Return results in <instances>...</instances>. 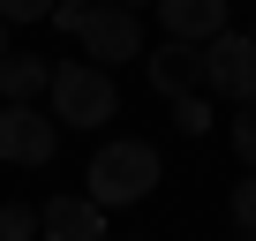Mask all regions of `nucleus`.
I'll return each mask as SVG.
<instances>
[{"mask_svg": "<svg viewBox=\"0 0 256 241\" xmlns=\"http://www.w3.org/2000/svg\"><path fill=\"white\" fill-rule=\"evenodd\" d=\"M226 8H234V0H158V23L181 46H211L226 30Z\"/></svg>", "mask_w": 256, "mask_h": 241, "instance_id": "nucleus-8", "label": "nucleus"}, {"mask_svg": "<svg viewBox=\"0 0 256 241\" xmlns=\"http://www.w3.org/2000/svg\"><path fill=\"white\" fill-rule=\"evenodd\" d=\"M76 38H83V53H90L98 68L144 60V23H136V8H120V0H98V8H83Z\"/></svg>", "mask_w": 256, "mask_h": 241, "instance_id": "nucleus-3", "label": "nucleus"}, {"mask_svg": "<svg viewBox=\"0 0 256 241\" xmlns=\"http://www.w3.org/2000/svg\"><path fill=\"white\" fill-rule=\"evenodd\" d=\"M46 113L68 120V128H106V120L120 113L113 68H98V60H60V68H53V90H46Z\"/></svg>", "mask_w": 256, "mask_h": 241, "instance_id": "nucleus-2", "label": "nucleus"}, {"mask_svg": "<svg viewBox=\"0 0 256 241\" xmlns=\"http://www.w3.org/2000/svg\"><path fill=\"white\" fill-rule=\"evenodd\" d=\"M0 241H38V204H0Z\"/></svg>", "mask_w": 256, "mask_h": 241, "instance_id": "nucleus-11", "label": "nucleus"}, {"mask_svg": "<svg viewBox=\"0 0 256 241\" xmlns=\"http://www.w3.org/2000/svg\"><path fill=\"white\" fill-rule=\"evenodd\" d=\"M60 151V120L46 106H0V158L8 166H53Z\"/></svg>", "mask_w": 256, "mask_h": 241, "instance_id": "nucleus-5", "label": "nucleus"}, {"mask_svg": "<svg viewBox=\"0 0 256 241\" xmlns=\"http://www.w3.org/2000/svg\"><path fill=\"white\" fill-rule=\"evenodd\" d=\"M46 90H53V60H38V53L0 60V106H38Z\"/></svg>", "mask_w": 256, "mask_h": 241, "instance_id": "nucleus-9", "label": "nucleus"}, {"mask_svg": "<svg viewBox=\"0 0 256 241\" xmlns=\"http://www.w3.org/2000/svg\"><path fill=\"white\" fill-rule=\"evenodd\" d=\"M38 241H106V211L90 196H46L38 204Z\"/></svg>", "mask_w": 256, "mask_h": 241, "instance_id": "nucleus-6", "label": "nucleus"}, {"mask_svg": "<svg viewBox=\"0 0 256 241\" xmlns=\"http://www.w3.org/2000/svg\"><path fill=\"white\" fill-rule=\"evenodd\" d=\"M226 136H234V158H241V174H256V98H248V106H234Z\"/></svg>", "mask_w": 256, "mask_h": 241, "instance_id": "nucleus-10", "label": "nucleus"}, {"mask_svg": "<svg viewBox=\"0 0 256 241\" xmlns=\"http://www.w3.org/2000/svg\"><path fill=\"white\" fill-rule=\"evenodd\" d=\"M0 60H8V23H0Z\"/></svg>", "mask_w": 256, "mask_h": 241, "instance_id": "nucleus-16", "label": "nucleus"}, {"mask_svg": "<svg viewBox=\"0 0 256 241\" xmlns=\"http://www.w3.org/2000/svg\"><path fill=\"white\" fill-rule=\"evenodd\" d=\"M106 241H113V234H106ZM128 241H136V234H128Z\"/></svg>", "mask_w": 256, "mask_h": 241, "instance_id": "nucleus-18", "label": "nucleus"}, {"mask_svg": "<svg viewBox=\"0 0 256 241\" xmlns=\"http://www.w3.org/2000/svg\"><path fill=\"white\" fill-rule=\"evenodd\" d=\"M151 90L174 106V98H196L204 90V46H181V38H166L158 53H151Z\"/></svg>", "mask_w": 256, "mask_h": 241, "instance_id": "nucleus-7", "label": "nucleus"}, {"mask_svg": "<svg viewBox=\"0 0 256 241\" xmlns=\"http://www.w3.org/2000/svg\"><path fill=\"white\" fill-rule=\"evenodd\" d=\"M204 90L226 98V106H248L256 98V38L248 30H218L204 46Z\"/></svg>", "mask_w": 256, "mask_h": 241, "instance_id": "nucleus-4", "label": "nucleus"}, {"mask_svg": "<svg viewBox=\"0 0 256 241\" xmlns=\"http://www.w3.org/2000/svg\"><path fill=\"white\" fill-rule=\"evenodd\" d=\"M83 8H98V0H53V23H60V30H76V23H83Z\"/></svg>", "mask_w": 256, "mask_h": 241, "instance_id": "nucleus-15", "label": "nucleus"}, {"mask_svg": "<svg viewBox=\"0 0 256 241\" xmlns=\"http://www.w3.org/2000/svg\"><path fill=\"white\" fill-rule=\"evenodd\" d=\"M83 196L98 204V211H128V204H144L158 181H166V158H158V144H144V136H128V144H98L90 151V166H83Z\"/></svg>", "mask_w": 256, "mask_h": 241, "instance_id": "nucleus-1", "label": "nucleus"}, {"mask_svg": "<svg viewBox=\"0 0 256 241\" xmlns=\"http://www.w3.org/2000/svg\"><path fill=\"white\" fill-rule=\"evenodd\" d=\"M0 23H53V0H0Z\"/></svg>", "mask_w": 256, "mask_h": 241, "instance_id": "nucleus-14", "label": "nucleus"}, {"mask_svg": "<svg viewBox=\"0 0 256 241\" xmlns=\"http://www.w3.org/2000/svg\"><path fill=\"white\" fill-rule=\"evenodd\" d=\"M174 128H181V136H204V128H211V106H204V90H196V98H174Z\"/></svg>", "mask_w": 256, "mask_h": 241, "instance_id": "nucleus-13", "label": "nucleus"}, {"mask_svg": "<svg viewBox=\"0 0 256 241\" xmlns=\"http://www.w3.org/2000/svg\"><path fill=\"white\" fill-rule=\"evenodd\" d=\"M248 38H256V30H248Z\"/></svg>", "mask_w": 256, "mask_h": 241, "instance_id": "nucleus-19", "label": "nucleus"}, {"mask_svg": "<svg viewBox=\"0 0 256 241\" xmlns=\"http://www.w3.org/2000/svg\"><path fill=\"white\" fill-rule=\"evenodd\" d=\"M120 8H144V0H120Z\"/></svg>", "mask_w": 256, "mask_h": 241, "instance_id": "nucleus-17", "label": "nucleus"}, {"mask_svg": "<svg viewBox=\"0 0 256 241\" xmlns=\"http://www.w3.org/2000/svg\"><path fill=\"white\" fill-rule=\"evenodd\" d=\"M226 211H234V226H241V234H256V174H241V181H234Z\"/></svg>", "mask_w": 256, "mask_h": 241, "instance_id": "nucleus-12", "label": "nucleus"}]
</instances>
